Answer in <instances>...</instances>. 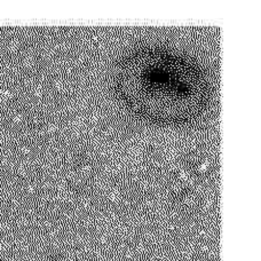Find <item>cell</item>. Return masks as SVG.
Here are the masks:
<instances>
[{
	"label": "cell",
	"mask_w": 261,
	"mask_h": 261,
	"mask_svg": "<svg viewBox=\"0 0 261 261\" xmlns=\"http://www.w3.org/2000/svg\"><path fill=\"white\" fill-rule=\"evenodd\" d=\"M115 82L124 103L155 123H188L206 110L211 99L203 70L182 55L162 48L132 50L119 62Z\"/></svg>",
	"instance_id": "1"
}]
</instances>
